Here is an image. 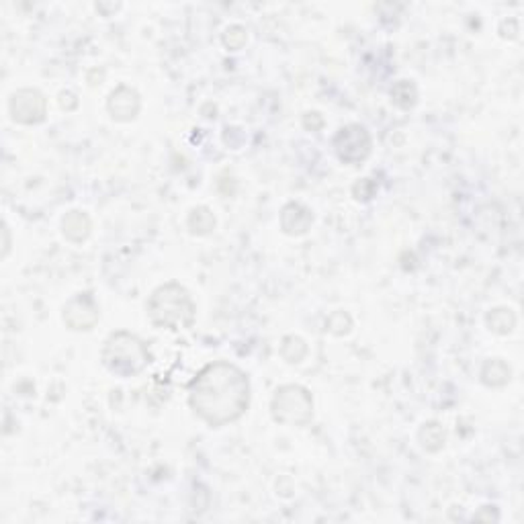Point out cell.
<instances>
[{
    "instance_id": "6da1fadb",
    "label": "cell",
    "mask_w": 524,
    "mask_h": 524,
    "mask_svg": "<svg viewBox=\"0 0 524 524\" xmlns=\"http://www.w3.org/2000/svg\"><path fill=\"white\" fill-rule=\"evenodd\" d=\"M191 406L207 424L234 422L248 406V379L234 365L205 366L191 384Z\"/></svg>"
},
{
    "instance_id": "7a4b0ae2",
    "label": "cell",
    "mask_w": 524,
    "mask_h": 524,
    "mask_svg": "<svg viewBox=\"0 0 524 524\" xmlns=\"http://www.w3.org/2000/svg\"><path fill=\"white\" fill-rule=\"evenodd\" d=\"M148 310L156 326L170 328V330L191 326L194 318V305L189 294L181 285H175V283L156 291L152 299H149Z\"/></svg>"
},
{
    "instance_id": "3957f363",
    "label": "cell",
    "mask_w": 524,
    "mask_h": 524,
    "mask_svg": "<svg viewBox=\"0 0 524 524\" xmlns=\"http://www.w3.org/2000/svg\"><path fill=\"white\" fill-rule=\"evenodd\" d=\"M103 361L117 375L130 377L144 369L149 363V355L136 336L119 332L109 339L103 353Z\"/></svg>"
},
{
    "instance_id": "277c9868",
    "label": "cell",
    "mask_w": 524,
    "mask_h": 524,
    "mask_svg": "<svg viewBox=\"0 0 524 524\" xmlns=\"http://www.w3.org/2000/svg\"><path fill=\"white\" fill-rule=\"evenodd\" d=\"M275 420L285 424H303L312 418V398L303 387L287 385L276 392L273 400Z\"/></svg>"
},
{
    "instance_id": "5b68a950",
    "label": "cell",
    "mask_w": 524,
    "mask_h": 524,
    "mask_svg": "<svg viewBox=\"0 0 524 524\" xmlns=\"http://www.w3.org/2000/svg\"><path fill=\"white\" fill-rule=\"evenodd\" d=\"M11 115L14 122L19 123H40L46 117V101L43 96L32 91V88H25V91H19L13 95L11 99Z\"/></svg>"
},
{
    "instance_id": "8992f818",
    "label": "cell",
    "mask_w": 524,
    "mask_h": 524,
    "mask_svg": "<svg viewBox=\"0 0 524 524\" xmlns=\"http://www.w3.org/2000/svg\"><path fill=\"white\" fill-rule=\"evenodd\" d=\"M371 148V140L361 125H350L336 136V149H339L340 160L358 162L366 158Z\"/></svg>"
},
{
    "instance_id": "52a82bcc",
    "label": "cell",
    "mask_w": 524,
    "mask_h": 524,
    "mask_svg": "<svg viewBox=\"0 0 524 524\" xmlns=\"http://www.w3.org/2000/svg\"><path fill=\"white\" fill-rule=\"evenodd\" d=\"M64 320L68 321V326H72L74 330H88L99 320V308H96L95 299L88 294L78 295L66 305Z\"/></svg>"
},
{
    "instance_id": "ba28073f",
    "label": "cell",
    "mask_w": 524,
    "mask_h": 524,
    "mask_svg": "<svg viewBox=\"0 0 524 524\" xmlns=\"http://www.w3.org/2000/svg\"><path fill=\"white\" fill-rule=\"evenodd\" d=\"M109 111H111V115L119 119V122H127V119L136 117V113L140 111L138 93L131 91V88H119V91L111 95Z\"/></svg>"
},
{
    "instance_id": "9c48e42d",
    "label": "cell",
    "mask_w": 524,
    "mask_h": 524,
    "mask_svg": "<svg viewBox=\"0 0 524 524\" xmlns=\"http://www.w3.org/2000/svg\"><path fill=\"white\" fill-rule=\"evenodd\" d=\"M88 230H91V221L88 217L80 212H72L70 215L64 217V234L66 238L74 239V242H80L88 236Z\"/></svg>"
},
{
    "instance_id": "30bf717a",
    "label": "cell",
    "mask_w": 524,
    "mask_h": 524,
    "mask_svg": "<svg viewBox=\"0 0 524 524\" xmlns=\"http://www.w3.org/2000/svg\"><path fill=\"white\" fill-rule=\"evenodd\" d=\"M189 226L193 228V231H199V234H205V231L209 230H213L215 226V220H213V215L207 212V209H194L193 215H191V220H189Z\"/></svg>"
}]
</instances>
